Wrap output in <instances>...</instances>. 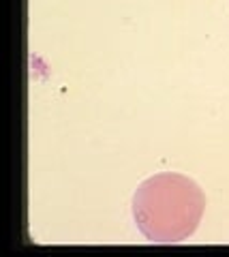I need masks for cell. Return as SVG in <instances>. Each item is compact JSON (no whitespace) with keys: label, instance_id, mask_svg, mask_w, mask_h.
Returning <instances> with one entry per match:
<instances>
[{"label":"cell","instance_id":"cell-1","mask_svg":"<svg viewBox=\"0 0 229 257\" xmlns=\"http://www.w3.org/2000/svg\"><path fill=\"white\" fill-rule=\"evenodd\" d=\"M131 208L139 234L148 242L176 244L195 234L206 210V195L195 180L163 172L139 182Z\"/></svg>","mask_w":229,"mask_h":257}]
</instances>
